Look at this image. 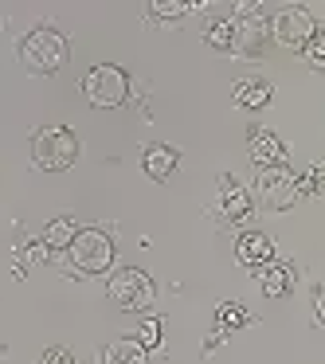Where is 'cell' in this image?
I'll return each instance as SVG.
<instances>
[{
  "label": "cell",
  "mask_w": 325,
  "mask_h": 364,
  "mask_svg": "<svg viewBox=\"0 0 325 364\" xmlns=\"http://www.w3.org/2000/svg\"><path fill=\"white\" fill-rule=\"evenodd\" d=\"M102 364H149V353H145V345L137 337H118L106 345Z\"/></svg>",
  "instance_id": "8fae6325"
},
{
  "label": "cell",
  "mask_w": 325,
  "mask_h": 364,
  "mask_svg": "<svg viewBox=\"0 0 325 364\" xmlns=\"http://www.w3.org/2000/svg\"><path fill=\"white\" fill-rule=\"evenodd\" d=\"M43 364H75V356L67 353V348H48V353H43Z\"/></svg>",
  "instance_id": "603a6c76"
},
{
  "label": "cell",
  "mask_w": 325,
  "mask_h": 364,
  "mask_svg": "<svg viewBox=\"0 0 325 364\" xmlns=\"http://www.w3.org/2000/svg\"><path fill=\"white\" fill-rule=\"evenodd\" d=\"M188 12V4H181V0H161V4H149V16H184Z\"/></svg>",
  "instance_id": "d6986e66"
},
{
  "label": "cell",
  "mask_w": 325,
  "mask_h": 364,
  "mask_svg": "<svg viewBox=\"0 0 325 364\" xmlns=\"http://www.w3.org/2000/svg\"><path fill=\"white\" fill-rule=\"evenodd\" d=\"M314 306H317V317H321V321H325V286H321V290H317Z\"/></svg>",
  "instance_id": "d4e9b609"
},
{
  "label": "cell",
  "mask_w": 325,
  "mask_h": 364,
  "mask_svg": "<svg viewBox=\"0 0 325 364\" xmlns=\"http://www.w3.org/2000/svg\"><path fill=\"white\" fill-rule=\"evenodd\" d=\"M259 196L270 212H286V208L298 204L302 188H298V176L290 173L286 165H270L259 173Z\"/></svg>",
  "instance_id": "8992f818"
},
{
  "label": "cell",
  "mask_w": 325,
  "mask_h": 364,
  "mask_svg": "<svg viewBox=\"0 0 325 364\" xmlns=\"http://www.w3.org/2000/svg\"><path fill=\"white\" fill-rule=\"evenodd\" d=\"M231 40H235V20H215V24L208 28V43H212L215 51H231Z\"/></svg>",
  "instance_id": "e0dca14e"
},
{
  "label": "cell",
  "mask_w": 325,
  "mask_h": 364,
  "mask_svg": "<svg viewBox=\"0 0 325 364\" xmlns=\"http://www.w3.org/2000/svg\"><path fill=\"white\" fill-rule=\"evenodd\" d=\"M306 55H309V63H314V67H325V32L314 36V40L306 43Z\"/></svg>",
  "instance_id": "ffe728a7"
},
{
  "label": "cell",
  "mask_w": 325,
  "mask_h": 364,
  "mask_svg": "<svg viewBox=\"0 0 325 364\" xmlns=\"http://www.w3.org/2000/svg\"><path fill=\"white\" fill-rule=\"evenodd\" d=\"M270 36H275L278 43H286V48H306L309 40H314V16H309L306 9H282L275 16V24H270Z\"/></svg>",
  "instance_id": "52a82bcc"
},
{
  "label": "cell",
  "mask_w": 325,
  "mask_h": 364,
  "mask_svg": "<svg viewBox=\"0 0 325 364\" xmlns=\"http://www.w3.org/2000/svg\"><path fill=\"white\" fill-rule=\"evenodd\" d=\"M220 215L223 220H247L251 215V192L243 184H235L231 176L220 181Z\"/></svg>",
  "instance_id": "9c48e42d"
},
{
  "label": "cell",
  "mask_w": 325,
  "mask_h": 364,
  "mask_svg": "<svg viewBox=\"0 0 325 364\" xmlns=\"http://www.w3.org/2000/svg\"><path fill=\"white\" fill-rule=\"evenodd\" d=\"M32 157H36V165L48 168V173H63V168H71L75 157H79V137L63 126H48V129L36 134Z\"/></svg>",
  "instance_id": "3957f363"
},
{
  "label": "cell",
  "mask_w": 325,
  "mask_h": 364,
  "mask_svg": "<svg viewBox=\"0 0 325 364\" xmlns=\"http://www.w3.org/2000/svg\"><path fill=\"white\" fill-rule=\"evenodd\" d=\"M82 95H87L90 106H102V110H114L129 98V79L122 67L114 63H98L95 71L82 75Z\"/></svg>",
  "instance_id": "277c9868"
},
{
  "label": "cell",
  "mask_w": 325,
  "mask_h": 364,
  "mask_svg": "<svg viewBox=\"0 0 325 364\" xmlns=\"http://www.w3.org/2000/svg\"><path fill=\"white\" fill-rule=\"evenodd\" d=\"M294 286V274L286 267H267L262 270V294L267 298H278V294H286Z\"/></svg>",
  "instance_id": "9a60e30c"
},
{
  "label": "cell",
  "mask_w": 325,
  "mask_h": 364,
  "mask_svg": "<svg viewBox=\"0 0 325 364\" xmlns=\"http://www.w3.org/2000/svg\"><path fill=\"white\" fill-rule=\"evenodd\" d=\"M137 341H142V345H145V348H153V345H161V321H153V317H149V321H145V325H142V337H137Z\"/></svg>",
  "instance_id": "44dd1931"
},
{
  "label": "cell",
  "mask_w": 325,
  "mask_h": 364,
  "mask_svg": "<svg viewBox=\"0 0 325 364\" xmlns=\"http://www.w3.org/2000/svg\"><path fill=\"white\" fill-rule=\"evenodd\" d=\"M215 321H220V329H239V325H247L251 321V314H247L243 306H220V314H215Z\"/></svg>",
  "instance_id": "ac0fdd59"
},
{
  "label": "cell",
  "mask_w": 325,
  "mask_h": 364,
  "mask_svg": "<svg viewBox=\"0 0 325 364\" xmlns=\"http://www.w3.org/2000/svg\"><path fill=\"white\" fill-rule=\"evenodd\" d=\"M235 102L243 110H259L270 102V82L267 79H239L235 82Z\"/></svg>",
  "instance_id": "5bb4252c"
},
{
  "label": "cell",
  "mask_w": 325,
  "mask_h": 364,
  "mask_svg": "<svg viewBox=\"0 0 325 364\" xmlns=\"http://www.w3.org/2000/svg\"><path fill=\"white\" fill-rule=\"evenodd\" d=\"M298 188H306V192H321V188H325V184H321V168L309 165V168H306V176L298 181Z\"/></svg>",
  "instance_id": "7402d4cb"
},
{
  "label": "cell",
  "mask_w": 325,
  "mask_h": 364,
  "mask_svg": "<svg viewBox=\"0 0 325 364\" xmlns=\"http://www.w3.org/2000/svg\"><path fill=\"white\" fill-rule=\"evenodd\" d=\"M75 235H79V228H75L71 220H51V223H48V235H43V243H48V247H71Z\"/></svg>",
  "instance_id": "2e32d148"
},
{
  "label": "cell",
  "mask_w": 325,
  "mask_h": 364,
  "mask_svg": "<svg viewBox=\"0 0 325 364\" xmlns=\"http://www.w3.org/2000/svg\"><path fill=\"white\" fill-rule=\"evenodd\" d=\"M251 161H255V165H262V168L282 165V161H286V145L278 141L270 129H255V134H251Z\"/></svg>",
  "instance_id": "30bf717a"
},
{
  "label": "cell",
  "mask_w": 325,
  "mask_h": 364,
  "mask_svg": "<svg viewBox=\"0 0 325 364\" xmlns=\"http://www.w3.org/2000/svg\"><path fill=\"white\" fill-rule=\"evenodd\" d=\"M262 43H267V24H262V20L235 24V40H231V51H235V55H262Z\"/></svg>",
  "instance_id": "7c38bea8"
},
{
  "label": "cell",
  "mask_w": 325,
  "mask_h": 364,
  "mask_svg": "<svg viewBox=\"0 0 325 364\" xmlns=\"http://www.w3.org/2000/svg\"><path fill=\"white\" fill-rule=\"evenodd\" d=\"M321 176H325V157H321Z\"/></svg>",
  "instance_id": "484cf974"
},
{
  "label": "cell",
  "mask_w": 325,
  "mask_h": 364,
  "mask_svg": "<svg viewBox=\"0 0 325 364\" xmlns=\"http://www.w3.org/2000/svg\"><path fill=\"white\" fill-rule=\"evenodd\" d=\"M20 59H24L28 71L36 75H51L71 59V48H67V36H59L55 28H36V32L24 36L20 43Z\"/></svg>",
  "instance_id": "6da1fadb"
},
{
  "label": "cell",
  "mask_w": 325,
  "mask_h": 364,
  "mask_svg": "<svg viewBox=\"0 0 325 364\" xmlns=\"http://www.w3.org/2000/svg\"><path fill=\"white\" fill-rule=\"evenodd\" d=\"M235 255L243 267H267L270 259H275V243H270V235H262V231H243V235L235 239Z\"/></svg>",
  "instance_id": "ba28073f"
},
{
  "label": "cell",
  "mask_w": 325,
  "mask_h": 364,
  "mask_svg": "<svg viewBox=\"0 0 325 364\" xmlns=\"http://www.w3.org/2000/svg\"><path fill=\"white\" fill-rule=\"evenodd\" d=\"M24 255H28L32 262H40V259H43V247H40V243H32V247H24Z\"/></svg>",
  "instance_id": "cb8c5ba5"
},
{
  "label": "cell",
  "mask_w": 325,
  "mask_h": 364,
  "mask_svg": "<svg viewBox=\"0 0 325 364\" xmlns=\"http://www.w3.org/2000/svg\"><path fill=\"white\" fill-rule=\"evenodd\" d=\"M67 255H71L75 270H82V274H102V270L114 262V243H110V235H106V231L82 228L79 235L71 239Z\"/></svg>",
  "instance_id": "5b68a950"
},
{
  "label": "cell",
  "mask_w": 325,
  "mask_h": 364,
  "mask_svg": "<svg viewBox=\"0 0 325 364\" xmlns=\"http://www.w3.org/2000/svg\"><path fill=\"white\" fill-rule=\"evenodd\" d=\"M142 165H145V173H149L153 181H165V176H173V168H176V149L173 145H149L145 157H142Z\"/></svg>",
  "instance_id": "4fadbf2b"
},
{
  "label": "cell",
  "mask_w": 325,
  "mask_h": 364,
  "mask_svg": "<svg viewBox=\"0 0 325 364\" xmlns=\"http://www.w3.org/2000/svg\"><path fill=\"white\" fill-rule=\"evenodd\" d=\"M106 294H110V301L118 309H126V314H145V309L153 306V298H157V286H153V278L145 274V270L126 267V270H114Z\"/></svg>",
  "instance_id": "7a4b0ae2"
}]
</instances>
